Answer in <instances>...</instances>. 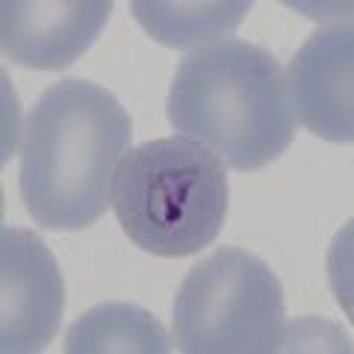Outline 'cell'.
<instances>
[{
	"label": "cell",
	"mask_w": 354,
	"mask_h": 354,
	"mask_svg": "<svg viewBox=\"0 0 354 354\" xmlns=\"http://www.w3.org/2000/svg\"><path fill=\"white\" fill-rule=\"evenodd\" d=\"M354 30L351 21L319 27L286 71L295 121L334 145L354 142Z\"/></svg>",
	"instance_id": "6"
},
{
	"label": "cell",
	"mask_w": 354,
	"mask_h": 354,
	"mask_svg": "<svg viewBox=\"0 0 354 354\" xmlns=\"http://www.w3.org/2000/svg\"><path fill=\"white\" fill-rule=\"evenodd\" d=\"M230 201L225 165L204 145L165 136L130 148L113 186V213L136 248L189 257L213 245Z\"/></svg>",
	"instance_id": "3"
},
{
	"label": "cell",
	"mask_w": 354,
	"mask_h": 354,
	"mask_svg": "<svg viewBox=\"0 0 354 354\" xmlns=\"http://www.w3.org/2000/svg\"><path fill=\"white\" fill-rule=\"evenodd\" d=\"M109 15V0H3L0 48L24 68L62 71L97 41Z\"/></svg>",
	"instance_id": "7"
},
{
	"label": "cell",
	"mask_w": 354,
	"mask_h": 354,
	"mask_svg": "<svg viewBox=\"0 0 354 354\" xmlns=\"http://www.w3.org/2000/svg\"><path fill=\"white\" fill-rule=\"evenodd\" d=\"M65 283L44 239L24 227L0 230V351L36 354L59 334Z\"/></svg>",
	"instance_id": "5"
},
{
	"label": "cell",
	"mask_w": 354,
	"mask_h": 354,
	"mask_svg": "<svg viewBox=\"0 0 354 354\" xmlns=\"http://www.w3.org/2000/svg\"><path fill=\"white\" fill-rule=\"evenodd\" d=\"M165 113L183 139L234 171L274 162L298 124L283 65L263 44L242 39L207 44L177 65Z\"/></svg>",
	"instance_id": "2"
},
{
	"label": "cell",
	"mask_w": 354,
	"mask_h": 354,
	"mask_svg": "<svg viewBox=\"0 0 354 354\" xmlns=\"http://www.w3.org/2000/svg\"><path fill=\"white\" fill-rule=\"evenodd\" d=\"M68 354H169L171 339L151 310L106 301L77 316L65 330Z\"/></svg>",
	"instance_id": "9"
},
{
	"label": "cell",
	"mask_w": 354,
	"mask_h": 354,
	"mask_svg": "<svg viewBox=\"0 0 354 354\" xmlns=\"http://www.w3.org/2000/svg\"><path fill=\"white\" fill-rule=\"evenodd\" d=\"M174 342L186 354H272L283 348V286L257 254L218 248L195 263L171 307Z\"/></svg>",
	"instance_id": "4"
},
{
	"label": "cell",
	"mask_w": 354,
	"mask_h": 354,
	"mask_svg": "<svg viewBox=\"0 0 354 354\" xmlns=\"http://www.w3.org/2000/svg\"><path fill=\"white\" fill-rule=\"evenodd\" d=\"M136 24L174 50H201L234 36L251 12L248 0H136L130 3Z\"/></svg>",
	"instance_id": "8"
},
{
	"label": "cell",
	"mask_w": 354,
	"mask_h": 354,
	"mask_svg": "<svg viewBox=\"0 0 354 354\" xmlns=\"http://www.w3.org/2000/svg\"><path fill=\"white\" fill-rule=\"evenodd\" d=\"M133 124L113 92L68 77L39 95L21 127L18 192L36 225L86 230L113 207Z\"/></svg>",
	"instance_id": "1"
}]
</instances>
